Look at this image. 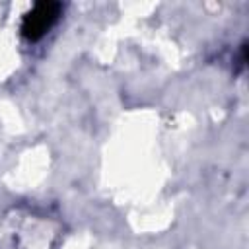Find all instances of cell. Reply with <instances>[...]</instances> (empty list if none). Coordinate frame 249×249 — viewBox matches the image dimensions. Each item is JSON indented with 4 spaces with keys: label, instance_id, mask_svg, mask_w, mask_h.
Masks as SVG:
<instances>
[{
    "label": "cell",
    "instance_id": "1",
    "mask_svg": "<svg viewBox=\"0 0 249 249\" xmlns=\"http://www.w3.org/2000/svg\"><path fill=\"white\" fill-rule=\"evenodd\" d=\"M60 6L58 4H37L23 21V35L29 39H39L56 19Z\"/></svg>",
    "mask_w": 249,
    "mask_h": 249
}]
</instances>
